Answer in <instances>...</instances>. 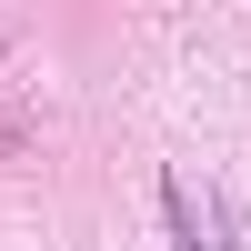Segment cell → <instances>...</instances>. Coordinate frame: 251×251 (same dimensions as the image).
Returning a JSON list of instances; mask_svg holds the SVG:
<instances>
[{
  "mask_svg": "<svg viewBox=\"0 0 251 251\" xmlns=\"http://www.w3.org/2000/svg\"><path fill=\"white\" fill-rule=\"evenodd\" d=\"M161 231H171V251H211V241H201V221H191V191H181L171 171H161Z\"/></svg>",
  "mask_w": 251,
  "mask_h": 251,
  "instance_id": "obj_1",
  "label": "cell"
}]
</instances>
